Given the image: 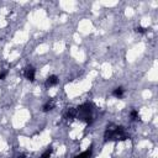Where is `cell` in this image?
I'll return each instance as SVG.
<instances>
[{
	"mask_svg": "<svg viewBox=\"0 0 158 158\" xmlns=\"http://www.w3.org/2000/svg\"><path fill=\"white\" fill-rule=\"evenodd\" d=\"M64 118L67 120H73L77 118V109H74V107H68L67 111L64 114Z\"/></svg>",
	"mask_w": 158,
	"mask_h": 158,
	"instance_id": "5",
	"label": "cell"
},
{
	"mask_svg": "<svg viewBox=\"0 0 158 158\" xmlns=\"http://www.w3.org/2000/svg\"><path fill=\"white\" fill-rule=\"evenodd\" d=\"M130 118H131V120H132V121H136V120H138V119H140L138 111H137V110H132V111L130 112Z\"/></svg>",
	"mask_w": 158,
	"mask_h": 158,
	"instance_id": "9",
	"label": "cell"
},
{
	"mask_svg": "<svg viewBox=\"0 0 158 158\" xmlns=\"http://www.w3.org/2000/svg\"><path fill=\"white\" fill-rule=\"evenodd\" d=\"M91 153H93V146H90V147L87 149V151H84L83 153L74 156L73 158H90V157H91Z\"/></svg>",
	"mask_w": 158,
	"mask_h": 158,
	"instance_id": "6",
	"label": "cell"
},
{
	"mask_svg": "<svg viewBox=\"0 0 158 158\" xmlns=\"http://www.w3.org/2000/svg\"><path fill=\"white\" fill-rule=\"evenodd\" d=\"M15 158H26V157H25V154H19V156H16Z\"/></svg>",
	"mask_w": 158,
	"mask_h": 158,
	"instance_id": "13",
	"label": "cell"
},
{
	"mask_svg": "<svg viewBox=\"0 0 158 158\" xmlns=\"http://www.w3.org/2000/svg\"><path fill=\"white\" fill-rule=\"evenodd\" d=\"M112 95H114L115 98H118V99H121V98L123 96V88L119 87V88L114 89V91H112Z\"/></svg>",
	"mask_w": 158,
	"mask_h": 158,
	"instance_id": "8",
	"label": "cell"
},
{
	"mask_svg": "<svg viewBox=\"0 0 158 158\" xmlns=\"http://www.w3.org/2000/svg\"><path fill=\"white\" fill-rule=\"evenodd\" d=\"M91 112H93V105L90 103H84L77 107V118L80 121H84L87 123L91 122Z\"/></svg>",
	"mask_w": 158,
	"mask_h": 158,
	"instance_id": "2",
	"label": "cell"
},
{
	"mask_svg": "<svg viewBox=\"0 0 158 158\" xmlns=\"http://www.w3.org/2000/svg\"><path fill=\"white\" fill-rule=\"evenodd\" d=\"M54 107V101L53 100H48L45 105H43V107H42V110L45 111V112H47V111H51L52 109Z\"/></svg>",
	"mask_w": 158,
	"mask_h": 158,
	"instance_id": "7",
	"label": "cell"
},
{
	"mask_svg": "<svg viewBox=\"0 0 158 158\" xmlns=\"http://www.w3.org/2000/svg\"><path fill=\"white\" fill-rule=\"evenodd\" d=\"M57 84H58V77L57 76H49L46 79V83H45L46 88H51V87H54Z\"/></svg>",
	"mask_w": 158,
	"mask_h": 158,
	"instance_id": "4",
	"label": "cell"
},
{
	"mask_svg": "<svg viewBox=\"0 0 158 158\" xmlns=\"http://www.w3.org/2000/svg\"><path fill=\"white\" fill-rule=\"evenodd\" d=\"M129 137L130 136L125 132V129L122 126H114V125H109L104 134L105 141H123Z\"/></svg>",
	"mask_w": 158,
	"mask_h": 158,
	"instance_id": "1",
	"label": "cell"
},
{
	"mask_svg": "<svg viewBox=\"0 0 158 158\" xmlns=\"http://www.w3.org/2000/svg\"><path fill=\"white\" fill-rule=\"evenodd\" d=\"M35 74H36V69L32 67V65H27L24 71V76L26 77V79H29L30 82L35 80Z\"/></svg>",
	"mask_w": 158,
	"mask_h": 158,
	"instance_id": "3",
	"label": "cell"
},
{
	"mask_svg": "<svg viewBox=\"0 0 158 158\" xmlns=\"http://www.w3.org/2000/svg\"><path fill=\"white\" fill-rule=\"evenodd\" d=\"M135 31L137 32V34H146V32H147V29L146 27H142V26H137L136 29H135Z\"/></svg>",
	"mask_w": 158,
	"mask_h": 158,
	"instance_id": "11",
	"label": "cell"
},
{
	"mask_svg": "<svg viewBox=\"0 0 158 158\" xmlns=\"http://www.w3.org/2000/svg\"><path fill=\"white\" fill-rule=\"evenodd\" d=\"M51 154H52V148L49 147L46 152H43V154L41 156V158H49V157H51Z\"/></svg>",
	"mask_w": 158,
	"mask_h": 158,
	"instance_id": "10",
	"label": "cell"
},
{
	"mask_svg": "<svg viewBox=\"0 0 158 158\" xmlns=\"http://www.w3.org/2000/svg\"><path fill=\"white\" fill-rule=\"evenodd\" d=\"M6 76H7V71H4V72H1V73H0V80H1V79H4Z\"/></svg>",
	"mask_w": 158,
	"mask_h": 158,
	"instance_id": "12",
	"label": "cell"
}]
</instances>
